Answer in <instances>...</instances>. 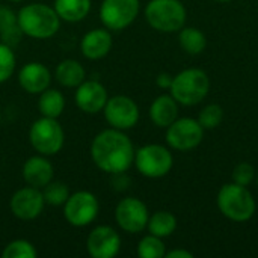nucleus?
<instances>
[{
	"mask_svg": "<svg viewBox=\"0 0 258 258\" xmlns=\"http://www.w3.org/2000/svg\"><path fill=\"white\" fill-rule=\"evenodd\" d=\"M53 8L62 21L79 23L89 15L92 2L91 0H54Z\"/></svg>",
	"mask_w": 258,
	"mask_h": 258,
	"instance_id": "nucleus-21",
	"label": "nucleus"
},
{
	"mask_svg": "<svg viewBox=\"0 0 258 258\" xmlns=\"http://www.w3.org/2000/svg\"><path fill=\"white\" fill-rule=\"evenodd\" d=\"M65 109V97L60 91L47 88L39 94L38 98V110L41 116L47 118H54L57 119Z\"/></svg>",
	"mask_w": 258,
	"mask_h": 258,
	"instance_id": "nucleus-22",
	"label": "nucleus"
},
{
	"mask_svg": "<svg viewBox=\"0 0 258 258\" xmlns=\"http://www.w3.org/2000/svg\"><path fill=\"white\" fill-rule=\"evenodd\" d=\"M98 212V200L89 190H79L71 194L63 204V218L71 227L76 228L91 225L97 219Z\"/></svg>",
	"mask_w": 258,
	"mask_h": 258,
	"instance_id": "nucleus-8",
	"label": "nucleus"
},
{
	"mask_svg": "<svg viewBox=\"0 0 258 258\" xmlns=\"http://www.w3.org/2000/svg\"><path fill=\"white\" fill-rule=\"evenodd\" d=\"M139 0H103L100 5V20L112 32L127 29L139 15Z\"/></svg>",
	"mask_w": 258,
	"mask_h": 258,
	"instance_id": "nucleus-9",
	"label": "nucleus"
},
{
	"mask_svg": "<svg viewBox=\"0 0 258 258\" xmlns=\"http://www.w3.org/2000/svg\"><path fill=\"white\" fill-rule=\"evenodd\" d=\"M150 219L148 209L144 201L139 198H124L116 204L115 209V221L116 225L125 233H141L147 228Z\"/></svg>",
	"mask_w": 258,
	"mask_h": 258,
	"instance_id": "nucleus-12",
	"label": "nucleus"
},
{
	"mask_svg": "<svg viewBox=\"0 0 258 258\" xmlns=\"http://www.w3.org/2000/svg\"><path fill=\"white\" fill-rule=\"evenodd\" d=\"M104 119L112 128L130 130L139 121V106L136 101L127 95H113L107 98L103 109Z\"/></svg>",
	"mask_w": 258,
	"mask_h": 258,
	"instance_id": "nucleus-11",
	"label": "nucleus"
},
{
	"mask_svg": "<svg viewBox=\"0 0 258 258\" xmlns=\"http://www.w3.org/2000/svg\"><path fill=\"white\" fill-rule=\"evenodd\" d=\"M172 80H174V76H171L169 73H160L156 79V83L160 89H169L172 85Z\"/></svg>",
	"mask_w": 258,
	"mask_h": 258,
	"instance_id": "nucleus-32",
	"label": "nucleus"
},
{
	"mask_svg": "<svg viewBox=\"0 0 258 258\" xmlns=\"http://www.w3.org/2000/svg\"><path fill=\"white\" fill-rule=\"evenodd\" d=\"M17 59L11 45L0 41V83L8 82L15 71Z\"/></svg>",
	"mask_w": 258,
	"mask_h": 258,
	"instance_id": "nucleus-28",
	"label": "nucleus"
},
{
	"mask_svg": "<svg viewBox=\"0 0 258 258\" xmlns=\"http://www.w3.org/2000/svg\"><path fill=\"white\" fill-rule=\"evenodd\" d=\"M254 178H255V169L252 165H249L246 162L239 163L233 171V181L240 184V186L251 184L254 181Z\"/></svg>",
	"mask_w": 258,
	"mask_h": 258,
	"instance_id": "nucleus-30",
	"label": "nucleus"
},
{
	"mask_svg": "<svg viewBox=\"0 0 258 258\" xmlns=\"http://www.w3.org/2000/svg\"><path fill=\"white\" fill-rule=\"evenodd\" d=\"M204 138V128L194 118H177L169 127H166V142L172 150L192 151Z\"/></svg>",
	"mask_w": 258,
	"mask_h": 258,
	"instance_id": "nucleus-10",
	"label": "nucleus"
},
{
	"mask_svg": "<svg viewBox=\"0 0 258 258\" xmlns=\"http://www.w3.org/2000/svg\"><path fill=\"white\" fill-rule=\"evenodd\" d=\"M178 42L181 48L189 54H200L207 47L206 35L197 27H183L178 30Z\"/></svg>",
	"mask_w": 258,
	"mask_h": 258,
	"instance_id": "nucleus-24",
	"label": "nucleus"
},
{
	"mask_svg": "<svg viewBox=\"0 0 258 258\" xmlns=\"http://www.w3.org/2000/svg\"><path fill=\"white\" fill-rule=\"evenodd\" d=\"M138 255L141 258H163L166 255V246L160 237L148 234L139 240Z\"/></svg>",
	"mask_w": 258,
	"mask_h": 258,
	"instance_id": "nucleus-25",
	"label": "nucleus"
},
{
	"mask_svg": "<svg viewBox=\"0 0 258 258\" xmlns=\"http://www.w3.org/2000/svg\"><path fill=\"white\" fill-rule=\"evenodd\" d=\"M121 249V237L109 225L95 227L86 239V251L92 258H113Z\"/></svg>",
	"mask_w": 258,
	"mask_h": 258,
	"instance_id": "nucleus-14",
	"label": "nucleus"
},
{
	"mask_svg": "<svg viewBox=\"0 0 258 258\" xmlns=\"http://www.w3.org/2000/svg\"><path fill=\"white\" fill-rule=\"evenodd\" d=\"M17 21L23 35L33 39H48L59 32L62 20L53 6L29 3L17 12Z\"/></svg>",
	"mask_w": 258,
	"mask_h": 258,
	"instance_id": "nucleus-2",
	"label": "nucleus"
},
{
	"mask_svg": "<svg viewBox=\"0 0 258 258\" xmlns=\"http://www.w3.org/2000/svg\"><path fill=\"white\" fill-rule=\"evenodd\" d=\"M51 73L41 62H27L18 71V85L27 94L39 95L42 91L50 88Z\"/></svg>",
	"mask_w": 258,
	"mask_h": 258,
	"instance_id": "nucleus-16",
	"label": "nucleus"
},
{
	"mask_svg": "<svg viewBox=\"0 0 258 258\" xmlns=\"http://www.w3.org/2000/svg\"><path fill=\"white\" fill-rule=\"evenodd\" d=\"M186 17V8L180 0H150L145 6L147 23L157 32H178L184 27Z\"/></svg>",
	"mask_w": 258,
	"mask_h": 258,
	"instance_id": "nucleus-5",
	"label": "nucleus"
},
{
	"mask_svg": "<svg viewBox=\"0 0 258 258\" xmlns=\"http://www.w3.org/2000/svg\"><path fill=\"white\" fill-rule=\"evenodd\" d=\"M222 119H224V109L219 104L212 103V104H207L201 110L198 122L201 124L204 130H213L218 125H221Z\"/></svg>",
	"mask_w": 258,
	"mask_h": 258,
	"instance_id": "nucleus-29",
	"label": "nucleus"
},
{
	"mask_svg": "<svg viewBox=\"0 0 258 258\" xmlns=\"http://www.w3.org/2000/svg\"><path fill=\"white\" fill-rule=\"evenodd\" d=\"M216 2H231V0H216Z\"/></svg>",
	"mask_w": 258,
	"mask_h": 258,
	"instance_id": "nucleus-36",
	"label": "nucleus"
},
{
	"mask_svg": "<svg viewBox=\"0 0 258 258\" xmlns=\"http://www.w3.org/2000/svg\"><path fill=\"white\" fill-rule=\"evenodd\" d=\"M169 91L178 104L195 106L207 97L210 79L207 73L200 68H187L174 76Z\"/></svg>",
	"mask_w": 258,
	"mask_h": 258,
	"instance_id": "nucleus-4",
	"label": "nucleus"
},
{
	"mask_svg": "<svg viewBox=\"0 0 258 258\" xmlns=\"http://www.w3.org/2000/svg\"><path fill=\"white\" fill-rule=\"evenodd\" d=\"M86 77V71L79 60L63 59L56 65L54 79L63 88H77Z\"/></svg>",
	"mask_w": 258,
	"mask_h": 258,
	"instance_id": "nucleus-20",
	"label": "nucleus"
},
{
	"mask_svg": "<svg viewBox=\"0 0 258 258\" xmlns=\"http://www.w3.org/2000/svg\"><path fill=\"white\" fill-rule=\"evenodd\" d=\"M21 174L27 186L42 189L53 180L54 168L51 162H48L47 156L39 154V156H32L24 162Z\"/></svg>",
	"mask_w": 258,
	"mask_h": 258,
	"instance_id": "nucleus-17",
	"label": "nucleus"
},
{
	"mask_svg": "<svg viewBox=\"0 0 258 258\" xmlns=\"http://www.w3.org/2000/svg\"><path fill=\"white\" fill-rule=\"evenodd\" d=\"M29 141L32 148L42 156H54L63 148L65 133L62 125L54 118L41 116L29 130Z\"/></svg>",
	"mask_w": 258,
	"mask_h": 258,
	"instance_id": "nucleus-6",
	"label": "nucleus"
},
{
	"mask_svg": "<svg viewBox=\"0 0 258 258\" xmlns=\"http://www.w3.org/2000/svg\"><path fill=\"white\" fill-rule=\"evenodd\" d=\"M38 255L36 248L24 239H17L8 243L2 252L3 258H35Z\"/></svg>",
	"mask_w": 258,
	"mask_h": 258,
	"instance_id": "nucleus-27",
	"label": "nucleus"
},
{
	"mask_svg": "<svg viewBox=\"0 0 258 258\" xmlns=\"http://www.w3.org/2000/svg\"><path fill=\"white\" fill-rule=\"evenodd\" d=\"M166 258H194V254L186 251V249H174L166 252Z\"/></svg>",
	"mask_w": 258,
	"mask_h": 258,
	"instance_id": "nucleus-34",
	"label": "nucleus"
},
{
	"mask_svg": "<svg viewBox=\"0 0 258 258\" xmlns=\"http://www.w3.org/2000/svg\"><path fill=\"white\" fill-rule=\"evenodd\" d=\"M112 50V35L109 29H92L80 41V51L89 60L106 57Z\"/></svg>",
	"mask_w": 258,
	"mask_h": 258,
	"instance_id": "nucleus-18",
	"label": "nucleus"
},
{
	"mask_svg": "<svg viewBox=\"0 0 258 258\" xmlns=\"http://www.w3.org/2000/svg\"><path fill=\"white\" fill-rule=\"evenodd\" d=\"M45 207V201L41 189L24 186L18 189L9 201V209L12 215L20 221L36 219Z\"/></svg>",
	"mask_w": 258,
	"mask_h": 258,
	"instance_id": "nucleus-13",
	"label": "nucleus"
},
{
	"mask_svg": "<svg viewBox=\"0 0 258 258\" xmlns=\"http://www.w3.org/2000/svg\"><path fill=\"white\" fill-rule=\"evenodd\" d=\"M42 192V197H44V201L45 204L48 206H53V207H60L67 203L68 197L71 195L70 194V189L65 183H60V181H50L47 186H44L41 189Z\"/></svg>",
	"mask_w": 258,
	"mask_h": 258,
	"instance_id": "nucleus-26",
	"label": "nucleus"
},
{
	"mask_svg": "<svg viewBox=\"0 0 258 258\" xmlns=\"http://www.w3.org/2000/svg\"><path fill=\"white\" fill-rule=\"evenodd\" d=\"M218 209L219 212L234 222L249 221L257 209L255 200L246 186L237 183H227L218 192Z\"/></svg>",
	"mask_w": 258,
	"mask_h": 258,
	"instance_id": "nucleus-3",
	"label": "nucleus"
},
{
	"mask_svg": "<svg viewBox=\"0 0 258 258\" xmlns=\"http://www.w3.org/2000/svg\"><path fill=\"white\" fill-rule=\"evenodd\" d=\"M257 183H258V178H257Z\"/></svg>",
	"mask_w": 258,
	"mask_h": 258,
	"instance_id": "nucleus-37",
	"label": "nucleus"
},
{
	"mask_svg": "<svg viewBox=\"0 0 258 258\" xmlns=\"http://www.w3.org/2000/svg\"><path fill=\"white\" fill-rule=\"evenodd\" d=\"M15 26H18L17 14L8 6H0V35L6 33Z\"/></svg>",
	"mask_w": 258,
	"mask_h": 258,
	"instance_id": "nucleus-31",
	"label": "nucleus"
},
{
	"mask_svg": "<svg viewBox=\"0 0 258 258\" xmlns=\"http://www.w3.org/2000/svg\"><path fill=\"white\" fill-rule=\"evenodd\" d=\"M139 174L147 178H162L172 169V153L159 144H148L135 151L133 160Z\"/></svg>",
	"mask_w": 258,
	"mask_h": 258,
	"instance_id": "nucleus-7",
	"label": "nucleus"
},
{
	"mask_svg": "<svg viewBox=\"0 0 258 258\" xmlns=\"http://www.w3.org/2000/svg\"><path fill=\"white\" fill-rule=\"evenodd\" d=\"M113 186L116 190H124L128 186V178L125 177V172L113 174Z\"/></svg>",
	"mask_w": 258,
	"mask_h": 258,
	"instance_id": "nucleus-33",
	"label": "nucleus"
},
{
	"mask_svg": "<svg viewBox=\"0 0 258 258\" xmlns=\"http://www.w3.org/2000/svg\"><path fill=\"white\" fill-rule=\"evenodd\" d=\"M8 2H14V3H18V2H23V0H8Z\"/></svg>",
	"mask_w": 258,
	"mask_h": 258,
	"instance_id": "nucleus-35",
	"label": "nucleus"
},
{
	"mask_svg": "<svg viewBox=\"0 0 258 258\" xmlns=\"http://www.w3.org/2000/svg\"><path fill=\"white\" fill-rule=\"evenodd\" d=\"M147 228L150 234H154L160 239L169 237L177 228V218L171 212L159 210L150 216Z\"/></svg>",
	"mask_w": 258,
	"mask_h": 258,
	"instance_id": "nucleus-23",
	"label": "nucleus"
},
{
	"mask_svg": "<svg viewBox=\"0 0 258 258\" xmlns=\"http://www.w3.org/2000/svg\"><path fill=\"white\" fill-rule=\"evenodd\" d=\"M150 118L160 128L169 127L178 118V103L172 95H159L150 106Z\"/></svg>",
	"mask_w": 258,
	"mask_h": 258,
	"instance_id": "nucleus-19",
	"label": "nucleus"
},
{
	"mask_svg": "<svg viewBox=\"0 0 258 258\" xmlns=\"http://www.w3.org/2000/svg\"><path fill=\"white\" fill-rule=\"evenodd\" d=\"M91 159L106 174L127 172L135 160V148L130 138L118 128L100 132L91 142Z\"/></svg>",
	"mask_w": 258,
	"mask_h": 258,
	"instance_id": "nucleus-1",
	"label": "nucleus"
},
{
	"mask_svg": "<svg viewBox=\"0 0 258 258\" xmlns=\"http://www.w3.org/2000/svg\"><path fill=\"white\" fill-rule=\"evenodd\" d=\"M107 98H109L107 89L98 80L85 79L76 88V94H74L76 106L88 115H95L98 112H103Z\"/></svg>",
	"mask_w": 258,
	"mask_h": 258,
	"instance_id": "nucleus-15",
	"label": "nucleus"
}]
</instances>
